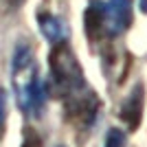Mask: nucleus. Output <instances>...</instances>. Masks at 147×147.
Instances as JSON below:
<instances>
[{"label":"nucleus","instance_id":"1","mask_svg":"<svg viewBox=\"0 0 147 147\" xmlns=\"http://www.w3.org/2000/svg\"><path fill=\"white\" fill-rule=\"evenodd\" d=\"M51 66V94L64 103L66 117L77 125L90 127L99 110V99L84 79L81 66L73 49L66 42L53 44L49 55Z\"/></svg>","mask_w":147,"mask_h":147},{"label":"nucleus","instance_id":"2","mask_svg":"<svg viewBox=\"0 0 147 147\" xmlns=\"http://www.w3.org/2000/svg\"><path fill=\"white\" fill-rule=\"evenodd\" d=\"M11 84L16 92V101H18L20 110L29 114V117H40L44 110V90L42 79H40V70H37V61L26 42L18 44L13 51L11 59Z\"/></svg>","mask_w":147,"mask_h":147},{"label":"nucleus","instance_id":"3","mask_svg":"<svg viewBox=\"0 0 147 147\" xmlns=\"http://www.w3.org/2000/svg\"><path fill=\"white\" fill-rule=\"evenodd\" d=\"M132 22V0H92L86 9V33L90 37L125 33Z\"/></svg>","mask_w":147,"mask_h":147},{"label":"nucleus","instance_id":"4","mask_svg":"<svg viewBox=\"0 0 147 147\" xmlns=\"http://www.w3.org/2000/svg\"><path fill=\"white\" fill-rule=\"evenodd\" d=\"M141 114H143V86H136L134 90L127 94V99L121 103L119 117L127 123L129 129H136V125L141 121Z\"/></svg>","mask_w":147,"mask_h":147},{"label":"nucleus","instance_id":"5","mask_svg":"<svg viewBox=\"0 0 147 147\" xmlns=\"http://www.w3.org/2000/svg\"><path fill=\"white\" fill-rule=\"evenodd\" d=\"M37 24H40V31L42 35L49 40L51 44H59V42H66L68 37V26L66 22L53 13H40L37 18Z\"/></svg>","mask_w":147,"mask_h":147},{"label":"nucleus","instance_id":"6","mask_svg":"<svg viewBox=\"0 0 147 147\" xmlns=\"http://www.w3.org/2000/svg\"><path fill=\"white\" fill-rule=\"evenodd\" d=\"M125 145H127V136H125L123 129H119V127H110L108 129L103 147H125Z\"/></svg>","mask_w":147,"mask_h":147},{"label":"nucleus","instance_id":"7","mask_svg":"<svg viewBox=\"0 0 147 147\" xmlns=\"http://www.w3.org/2000/svg\"><path fill=\"white\" fill-rule=\"evenodd\" d=\"M7 114H9V97H7V90H5V88H0V138L5 136Z\"/></svg>","mask_w":147,"mask_h":147},{"label":"nucleus","instance_id":"8","mask_svg":"<svg viewBox=\"0 0 147 147\" xmlns=\"http://www.w3.org/2000/svg\"><path fill=\"white\" fill-rule=\"evenodd\" d=\"M138 9H141L143 13H147V0H138Z\"/></svg>","mask_w":147,"mask_h":147},{"label":"nucleus","instance_id":"9","mask_svg":"<svg viewBox=\"0 0 147 147\" xmlns=\"http://www.w3.org/2000/svg\"><path fill=\"white\" fill-rule=\"evenodd\" d=\"M2 2H7V5H20L22 0H2Z\"/></svg>","mask_w":147,"mask_h":147}]
</instances>
